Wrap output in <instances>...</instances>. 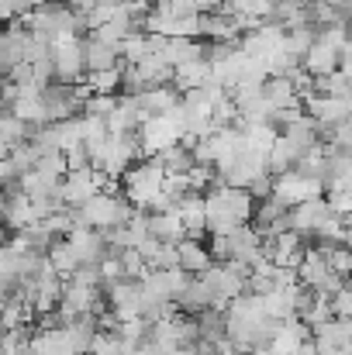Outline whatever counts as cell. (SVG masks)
Instances as JSON below:
<instances>
[{
  "label": "cell",
  "mask_w": 352,
  "mask_h": 355,
  "mask_svg": "<svg viewBox=\"0 0 352 355\" xmlns=\"http://www.w3.org/2000/svg\"><path fill=\"white\" fill-rule=\"evenodd\" d=\"M252 207H255V204H252V197H249L245 190L211 187L208 197H204V228L218 238L232 235L238 225H249Z\"/></svg>",
  "instance_id": "cell-1"
},
{
  "label": "cell",
  "mask_w": 352,
  "mask_h": 355,
  "mask_svg": "<svg viewBox=\"0 0 352 355\" xmlns=\"http://www.w3.org/2000/svg\"><path fill=\"white\" fill-rule=\"evenodd\" d=\"M124 193H128V204H135V207L173 211V204L166 197V173L156 166V159H142L124 169Z\"/></svg>",
  "instance_id": "cell-2"
},
{
  "label": "cell",
  "mask_w": 352,
  "mask_h": 355,
  "mask_svg": "<svg viewBox=\"0 0 352 355\" xmlns=\"http://www.w3.org/2000/svg\"><path fill=\"white\" fill-rule=\"evenodd\" d=\"M69 211V225L76 228H90V232H111L121 228L131 218V204L121 193H94L83 207H66Z\"/></svg>",
  "instance_id": "cell-3"
},
{
  "label": "cell",
  "mask_w": 352,
  "mask_h": 355,
  "mask_svg": "<svg viewBox=\"0 0 352 355\" xmlns=\"http://www.w3.org/2000/svg\"><path fill=\"white\" fill-rule=\"evenodd\" d=\"M138 155H142V145H138L135 131H108V145H104L97 173H104L108 180H117V176H124L128 166H135Z\"/></svg>",
  "instance_id": "cell-4"
},
{
  "label": "cell",
  "mask_w": 352,
  "mask_h": 355,
  "mask_svg": "<svg viewBox=\"0 0 352 355\" xmlns=\"http://www.w3.org/2000/svg\"><path fill=\"white\" fill-rule=\"evenodd\" d=\"M49 52H52V76L62 83V87H73V83H80L83 80V42H80V35H62V38H56L52 45H49Z\"/></svg>",
  "instance_id": "cell-5"
},
{
  "label": "cell",
  "mask_w": 352,
  "mask_h": 355,
  "mask_svg": "<svg viewBox=\"0 0 352 355\" xmlns=\"http://www.w3.org/2000/svg\"><path fill=\"white\" fill-rule=\"evenodd\" d=\"M180 141H183V128L176 121V107L169 114H162V118H145L138 124V145L149 155H156V152H162L169 145H180Z\"/></svg>",
  "instance_id": "cell-6"
},
{
  "label": "cell",
  "mask_w": 352,
  "mask_h": 355,
  "mask_svg": "<svg viewBox=\"0 0 352 355\" xmlns=\"http://www.w3.org/2000/svg\"><path fill=\"white\" fill-rule=\"evenodd\" d=\"M269 193L290 211V207H297V204H304V200L325 197V183L308 180V176H301L297 169H287V173L273 176V190H269Z\"/></svg>",
  "instance_id": "cell-7"
},
{
  "label": "cell",
  "mask_w": 352,
  "mask_h": 355,
  "mask_svg": "<svg viewBox=\"0 0 352 355\" xmlns=\"http://www.w3.org/2000/svg\"><path fill=\"white\" fill-rule=\"evenodd\" d=\"M104 183H108V176H101L97 169H73V173H66L62 176V183H59V204L62 207H83L94 193H101L104 190Z\"/></svg>",
  "instance_id": "cell-8"
},
{
  "label": "cell",
  "mask_w": 352,
  "mask_h": 355,
  "mask_svg": "<svg viewBox=\"0 0 352 355\" xmlns=\"http://www.w3.org/2000/svg\"><path fill=\"white\" fill-rule=\"evenodd\" d=\"M287 218H290V232L304 241V238L321 235V228H325L328 218H332V207L325 204V197H315V200H304V204L290 207Z\"/></svg>",
  "instance_id": "cell-9"
},
{
  "label": "cell",
  "mask_w": 352,
  "mask_h": 355,
  "mask_svg": "<svg viewBox=\"0 0 352 355\" xmlns=\"http://www.w3.org/2000/svg\"><path fill=\"white\" fill-rule=\"evenodd\" d=\"M280 42H283V28L273 24V21H259L252 31H245V38H242L238 49H242V55L269 66V59L280 52Z\"/></svg>",
  "instance_id": "cell-10"
},
{
  "label": "cell",
  "mask_w": 352,
  "mask_h": 355,
  "mask_svg": "<svg viewBox=\"0 0 352 355\" xmlns=\"http://www.w3.org/2000/svg\"><path fill=\"white\" fill-rule=\"evenodd\" d=\"M262 259V235L249 225H238L232 235H225V262L255 266Z\"/></svg>",
  "instance_id": "cell-11"
},
{
  "label": "cell",
  "mask_w": 352,
  "mask_h": 355,
  "mask_svg": "<svg viewBox=\"0 0 352 355\" xmlns=\"http://www.w3.org/2000/svg\"><path fill=\"white\" fill-rule=\"evenodd\" d=\"M108 304L115 311V321H131L142 318V283L138 279H117L111 286H104Z\"/></svg>",
  "instance_id": "cell-12"
},
{
  "label": "cell",
  "mask_w": 352,
  "mask_h": 355,
  "mask_svg": "<svg viewBox=\"0 0 352 355\" xmlns=\"http://www.w3.org/2000/svg\"><path fill=\"white\" fill-rule=\"evenodd\" d=\"M304 104H308V118L315 121L321 131L349 121L352 114V101H339V97H315L311 94V97H304Z\"/></svg>",
  "instance_id": "cell-13"
},
{
  "label": "cell",
  "mask_w": 352,
  "mask_h": 355,
  "mask_svg": "<svg viewBox=\"0 0 352 355\" xmlns=\"http://www.w3.org/2000/svg\"><path fill=\"white\" fill-rule=\"evenodd\" d=\"M69 245H73V252H76V259H80V266H101L108 255H111V248H108V238L104 232H90V228H76V232H69L66 238Z\"/></svg>",
  "instance_id": "cell-14"
},
{
  "label": "cell",
  "mask_w": 352,
  "mask_h": 355,
  "mask_svg": "<svg viewBox=\"0 0 352 355\" xmlns=\"http://www.w3.org/2000/svg\"><path fill=\"white\" fill-rule=\"evenodd\" d=\"M28 355H76V349L62 324H45L35 338H28Z\"/></svg>",
  "instance_id": "cell-15"
},
{
  "label": "cell",
  "mask_w": 352,
  "mask_h": 355,
  "mask_svg": "<svg viewBox=\"0 0 352 355\" xmlns=\"http://www.w3.org/2000/svg\"><path fill=\"white\" fill-rule=\"evenodd\" d=\"M0 221L14 232H24L28 225L38 221V214L24 193H0Z\"/></svg>",
  "instance_id": "cell-16"
},
{
  "label": "cell",
  "mask_w": 352,
  "mask_h": 355,
  "mask_svg": "<svg viewBox=\"0 0 352 355\" xmlns=\"http://www.w3.org/2000/svg\"><path fill=\"white\" fill-rule=\"evenodd\" d=\"M135 104H138V114L145 121V118H162V114H169V111L180 104V97H176L173 87H149V90L135 94Z\"/></svg>",
  "instance_id": "cell-17"
},
{
  "label": "cell",
  "mask_w": 352,
  "mask_h": 355,
  "mask_svg": "<svg viewBox=\"0 0 352 355\" xmlns=\"http://www.w3.org/2000/svg\"><path fill=\"white\" fill-rule=\"evenodd\" d=\"M283 138H287V141L297 148V155L304 159L311 148H318V141H321V128L308 118V114H297L294 121L283 124Z\"/></svg>",
  "instance_id": "cell-18"
},
{
  "label": "cell",
  "mask_w": 352,
  "mask_h": 355,
  "mask_svg": "<svg viewBox=\"0 0 352 355\" xmlns=\"http://www.w3.org/2000/svg\"><path fill=\"white\" fill-rule=\"evenodd\" d=\"M308 338H311V328H308L301 318H287V321L276 324V335H273L269 352L273 355H294L297 345H304Z\"/></svg>",
  "instance_id": "cell-19"
},
{
  "label": "cell",
  "mask_w": 352,
  "mask_h": 355,
  "mask_svg": "<svg viewBox=\"0 0 352 355\" xmlns=\"http://www.w3.org/2000/svg\"><path fill=\"white\" fill-rule=\"evenodd\" d=\"M197 21H201V35H208L215 42H238V35H242L235 14L228 10H208V14H197Z\"/></svg>",
  "instance_id": "cell-20"
},
{
  "label": "cell",
  "mask_w": 352,
  "mask_h": 355,
  "mask_svg": "<svg viewBox=\"0 0 352 355\" xmlns=\"http://www.w3.org/2000/svg\"><path fill=\"white\" fill-rule=\"evenodd\" d=\"M28 42H31V35L21 28V21H14L7 31H0V62H3V69H10V66L24 62Z\"/></svg>",
  "instance_id": "cell-21"
},
{
  "label": "cell",
  "mask_w": 352,
  "mask_h": 355,
  "mask_svg": "<svg viewBox=\"0 0 352 355\" xmlns=\"http://www.w3.org/2000/svg\"><path fill=\"white\" fill-rule=\"evenodd\" d=\"M211 262H215V259H211V252H208L201 241L183 238V241L176 245V269H183L187 276H201Z\"/></svg>",
  "instance_id": "cell-22"
},
{
  "label": "cell",
  "mask_w": 352,
  "mask_h": 355,
  "mask_svg": "<svg viewBox=\"0 0 352 355\" xmlns=\"http://www.w3.org/2000/svg\"><path fill=\"white\" fill-rule=\"evenodd\" d=\"M149 238L162 241V245H180L183 241V225H180V214L176 211H156L149 218Z\"/></svg>",
  "instance_id": "cell-23"
},
{
  "label": "cell",
  "mask_w": 352,
  "mask_h": 355,
  "mask_svg": "<svg viewBox=\"0 0 352 355\" xmlns=\"http://www.w3.org/2000/svg\"><path fill=\"white\" fill-rule=\"evenodd\" d=\"M83 69L87 73H101V69H117V45L87 38L83 42Z\"/></svg>",
  "instance_id": "cell-24"
},
{
  "label": "cell",
  "mask_w": 352,
  "mask_h": 355,
  "mask_svg": "<svg viewBox=\"0 0 352 355\" xmlns=\"http://www.w3.org/2000/svg\"><path fill=\"white\" fill-rule=\"evenodd\" d=\"M262 97H266V104H269L273 111L301 107V97H297L294 83H290V80H280V76H269V80L262 83Z\"/></svg>",
  "instance_id": "cell-25"
},
{
  "label": "cell",
  "mask_w": 352,
  "mask_h": 355,
  "mask_svg": "<svg viewBox=\"0 0 352 355\" xmlns=\"http://www.w3.org/2000/svg\"><path fill=\"white\" fill-rule=\"evenodd\" d=\"M149 159H156V166H159L166 176H183V173L194 166V159H190V145H187V141L169 145V148H162V152H156V155H149Z\"/></svg>",
  "instance_id": "cell-26"
},
{
  "label": "cell",
  "mask_w": 352,
  "mask_h": 355,
  "mask_svg": "<svg viewBox=\"0 0 352 355\" xmlns=\"http://www.w3.org/2000/svg\"><path fill=\"white\" fill-rule=\"evenodd\" d=\"M173 83H176V90H201V87H208L211 83V66L204 62V59H197V62H187V66H176L173 69Z\"/></svg>",
  "instance_id": "cell-27"
},
{
  "label": "cell",
  "mask_w": 352,
  "mask_h": 355,
  "mask_svg": "<svg viewBox=\"0 0 352 355\" xmlns=\"http://www.w3.org/2000/svg\"><path fill=\"white\" fill-rule=\"evenodd\" d=\"M108 124V131H135L138 124H142V114H138V104H135V97H117L115 101V111H111V118L104 121Z\"/></svg>",
  "instance_id": "cell-28"
},
{
  "label": "cell",
  "mask_w": 352,
  "mask_h": 355,
  "mask_svg": "<svg viewBox=\"0 0 352 355\" xmlns=\"http://www.w3.org/2000/svg\"><path fill=\"white\" fill-rule=\"evenodd\" d=\"M311 94H315V97H339V101H349V76H342V73L311 76Z\"/></svg>",
  "instance_id": "cell-29"
},
{
  "label": "cell",
  "mask_w": 352,
  "mask_h": 355,
  "mask_svg": "<svg viewBox=\"0 0 352 355\" xmlns=\"http://www.w3.org/2000/svg\"><path fill=\"white\" fill-rule=\"evenodd\" d=\"M62 279H69L76 269H80V259H76V252H73V245L69 241H56L52 248H49V259H45Z\"/></svg>",
  "instance_id": "cell-30"
},
{
  "label": "cell",
  "mask_w": 352,
  "mask_h": 355,
  "mask_svg": "<svg viewBox=\"0 0 352 355\" xmlns=\"http://www.w3.org/2000/svg\"><path fill=\"white\" fill-rule=\"evenodd\" d=\"M252 214H255V221H259V228H255V232H259V235H266L276 221H283V218H287V207H283V204L269 193L259 207H252Z\"/></svg>",
  "instance_id": "cell-31"
},
{
  "label": "cell",
  "mask_w": 352,
  "mask_h": 355,
  "mask_svg": "<svg viewBox=\"0 0 352 355\" xmlns=\"http://www.w3.org/2000/svg\"><path fill=\"white\" fill-rule=\"evenodd\" d=\"M225 10H228V14H238V17H245V21H269L273 0H228Z\"/></svg>",
  "instance_id": "cell-32"
},
{
  "label": "cell",
  "mask_w": 352,
  "mask_h": 355,
  "mask_svg": "<svg viewBox=\"0 0 352 355\" xmlns=\"http://www.w3.org/2000/svg\"><path fill=\"white\" fill-rule=\"evenodd\" d=\"M311 42H315V28H290V31H283L280 52H287V55H297V59H304V52L311 49Z\"/></svg>",
  "instance_id": "cell-33"
},
{
  "label": "cell",
  "mask_w": 352,
  "mask_h": 355,
  "mask_svg": "<svg viewBox=\"0 0 352 355\" xmlns=\"http://www.w3.org/2000/svg\"><path fill=\"white\" fill-rule=\"evenodd\" d=\"M28 135H31V128H28L24 121H17L10 111H0V138L7 141V148L24 145V141H28Z\"/></svg>",
  "instance_id": "cell-34"
},
{
  "label": "cell",
  "mask_w": 352,
  "mask_h": 355,
  "mask_svg": "<svg viewBox=\"0 0 352 355\" xmlns=\"http://www.w3.org/2000/svg\"><path fill=\"white\" fill-rule=\"evenodd\" d=\"M87 90L90 94H101V97H115V90H121V69L87 73Z\"/></svg>",
  "instance_id": "cell-35"
},
{
  "label": "cell",
  "mask_w": 352,
  "mask_h": 355,
  "mask_svg": "<svg viewBox=\"0 0 352 355\" xmlns=\"http://www.w3.org/2000/svg\"><path fill=\"white\" fill-rule=\"evenodd\" d=\"M115 255H117V262H121V269H124V279H142V276L149 272L135 248H121V252H115Z\"/></svg>",
  "instance_id": "cell-36"
},
{
  "label": "cell",
  "mask_w": 352,
  "mask_h": 355,
  "mask_svg": "<svg viewBox=\"0 0 352 355\" xmlns=\"http://www.w3.org/2000/svg\"><path fill=\"white\" fill-rule=\"evenodd\" d=\"M328 307H332V318H339V321H349L352 314V293L342 286V290H335L332 297H328Z\"/></svg>",
  "instance_id": "cell-37"
},
{
  "label": "cell",
  "mask_w": 352,
  "mask_h": 355,
  "mask_svg": "<svg viewBox=\"0 0 352 355\" xmlns=\"http://www.w3.org/2000/svg\"><path fill=\"white\" fill-rule=\"evenodd\" d=\"M149 269H176V245H159Z\"/></svg>",
  "instance_id": "cell-38"
},
{
  "label": "cell",
  "mask_w": 352,
  "mask_h": 355,
  "mask_svg": "<svg viewBox=\"0 0 352 355\" xmlns=\"http://www.w3.org/2000/svg\"><path fill=\"white\" fill-rule=\"evenodd\" d=\"M321 3H328V7L335 10V21L346 24V17H349V0H321Z\"/></svg>",
  "instance_id": "cell-39"
},
{
  "label": "cell",
  "mask_w": 352,
  "mask_h": 355,
  "mask_svg": "<svg viewBox=\"0 0 352 355\" xmlns=\"http://www.w3.org/2000/svg\"><path fill=\"white\" fill-rule=\"evenodd\" d=\"M294 355H318V349H315V342L308 338L304 345H297V352H294Z\"/></svg>",
  "instance_id": "cell-40"
},
{
  "label": "cell",
  "mask_w": 352,
  "mask_h": 355,
  "mask_svg": "<svg viewBox=\"0 0 352 355\" xmlns=\"http://www.w3.org/2000/svg\"><path fill=\"white\" fill-rule=\"evenodd\" d=\"M7 152H10V148H7V141H3V138H0V162H3V159H7Z\"/></svg>",
  "instance_id": "cell-41"
},
{
  "label": "cell",
  "mask_w": 352,
  "mask_h": 355,
  "mask_svg": "<svg viewBox=\"0 0 352 355\" xmlns=\"http://www.w3.org/2000/svg\"><path fill=\"white\" fill-rule=\"evenodd\" d=\"M162 355H190V352H183V349H173V352H162Z\"/></svg>",
  "instance_id": "cell-42"
},
{
  "label": "cell",
  "mask_w": 352,
  "mask_h": 355,
  "mask_svg": "<svg viewBox=\"0 0 352 355\" xmlns=\"http://www.w3.org/2000/svg\"><path fill=\"white\" fill-rule=\"evenodd\" d=\"M297 3H311V0H297Z\"/></svg>",
  "instance_id": "cell-43"
}]
</instances>
